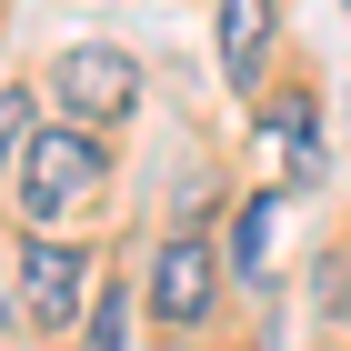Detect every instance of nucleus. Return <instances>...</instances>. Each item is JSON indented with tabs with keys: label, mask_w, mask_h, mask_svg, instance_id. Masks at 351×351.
<instances>
[{
	"label": "nucleus",
	"mask_w": 351,
	"mask_h": 351,
	"mask_svg": "<svg viewBox=\"0 0 351 351\" xmlns=\"http://www.w3.org/2000/svg\"><path fill=\"white\" fill-rule=\"evenodd\" d=\"M101 191H110V151H101V131H81V121H40V131L21 141V161H10V201H21L30 231L101 211Z\"/></svg>",
	"instance_id": "1"
},
{
	"label": "nucleus",
	"mask_w": 351,
	"mask_h": 351,
	"mask_svg": "<svg viewBox=\"0 0 351 351\" xmlns=\"http://www.w3.org/2000/svg\"><path fill=\"white\" fill-rule=\"evenodd\" d=\"M51 101L71 110V121H131V101H141V60L131 51H110V40H71V51L51 60Z\"/></svg>",
	"instance_id": "2"
},
{
	"label": "nucleus",
	"mask_w": 351,
	"mask_h": 351,
	"mask_svg": "<svg viewBox=\"0 0 351 351\" xmlns=\"http://www.w3.org/2000/svg\"><path fill=\"white\" fill-rule=\"evenodd\" d=\"M221 301V251L201 241V231H171L161 261H151V322L161 331H201Z\"/></svg>",
	"instance_id": "3"
},
{
	"label": "nucleus",
	"mask_w": 351,
	"mask_h": 351,
	"mask_svg": "<svg viewBox=\"0 0 351 351\" xmlns=\"http://www.w3.org/2000/svg\"><path fill=\"white\" fill-rule=\"evenodd\" d=\"M21 311H30L40 331H71V322L90 311V251L30 231V251H21Z\"/></svg>",
	"instance_id": "4"
},
{
	"label": "nucleus",
	"mask_w": 351,
	"mask_h": 351,
	"mask_svg": "<svg viewBox=\"0 0 351 351\" xmlns=\"http://www.w3.org/2000/svg\"><path fill=\"white\" fill-rule=\"evenodd\" d=\"M271 30H281V0H221V81L231 90H261Z\"/></svg>",
	"instance_id": "5"
},
{
	"label": "nucleus",
	"mask_w": 351,
	"mask_h": 351,
	"mask_svg": "<svg viewBox=\"0 0 351 351\" xmlns=\"http://www.w3.org/2000/svg\"><path fill=\"white\" fill-rule=\"evenodd\" d=\"M121 341H131V281L90 291V311H81V351H121Z\"/></svg>",
	"instance_id": "6"
},
{
	"label": "nucleus",
	"mask_w": 351,
	"mask_h": 351,
	"mask_svg": "<svg viewBox=\"0 0 351 351\" xmlns=\"http://www.w3.org/2000/svg\"><path fill=\"white\" fill-rule=\"evenodd\" d=\"M271 141H281V151L311 171V101H301V90H291V101H271Z\"/></svg>",
	"instance_id": "7"
},
{
	"label": "nucleus",
	"mask_w": 351,
	"mask_h": 351,
	"mask_svg": "<svg viewBox=\"0 0 351 351\" xmlns=\"http://www.w3.org/2000/svg\"><path fill=\"white\" fill-rule=\"evenodd\" d=\"M261 241H271V201H251L241 231H231V271H241V281H261Z\"/></svg>",
	"instance_id": "8"
},
{
	"label": "nucleus",
	"mask_w": 351,
	"mask_h": 351,
	"mask_svg": "<svg viewBox=\"0 0 351 351\" xmlns=\"http://www.w3.org/2000/svg\"><path fill=\"white\" fill-rule=\"evenodd\" d=\"M21 141H30V101L10 90V101H0V161H21Z\"/></svg>",
	"instance_id": "9"
}]
</instances>
